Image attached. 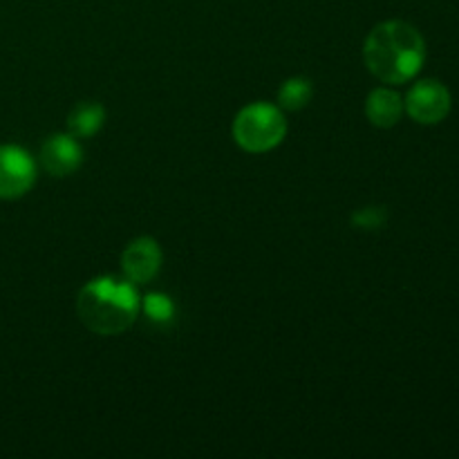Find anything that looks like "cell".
I'll return each instance as SVG.
<instances>
[{"label":"cell","mask_w":459,"mask_h":459,"mask_svg":"<svg viewBox=\"0 0 459 459\" xmlns=\"http://www.w3.org/2000/svg\"><path fill=\"white\" fill-rule=\"evenodd\" d=\"M385 218H388V215H385V211L381 209V206H366V209H361L354 215L352 222L361 229H379L384 227Z\"/></svg>","instance_id":"7c38bea8"},{"label":"cell","mask_w":459,"mask_h":459,"mask_svg":"<svg viewBox=\"0 0 459 459\" xmlns=\"http://www.w3.org/2000/svg\"><path fill=\"white\" fill-rule=\"evenodd\" d=\"M40 164L54 178H67L83 164V148L74 134H52L40 146Z\"/></svg>","instance_id":"52a82bcc"},{"label":"cell","mask_w":459,"mask_h":459,"mask_svg":"<svg viewBox=\"0 0 459 459\" xmlns=\"http://www.w3.org/2000/svg\"><path fill=\"white\" fill-rule=\"evenodd\" d=\"M36 184V161L16 143L0 146V200H18Z\"/></svg>","instance_id":"277c9868"},{"label":"cell","mask_w":459,"mask_h":459,"mask_svg":"<svg viewBox=\"0 0 459 459\" xmlns=\"http://www.w3.org/2000/svg\"><path fill=\"white\" fill-rule=\"evenodd\" d=\"M233 139L245 152H269L281 146L287 134V119L281 106L272 103H249L233 119Z\"/></svg>","instance_id":"3957f363"},{"label":"cell","mask_w":459,"mask_h":459,"mask_svg":"<svg viewBox=\"0 0 459 459\" xmlns=\"http://www.w3.org/2000/svg\"><path fill=\"white\" fill-rule=\"evenodd\" d=\"M403 115V101L394 90L377 88L368 94L366 117L377 128H393Z\"/></svg>","instance_id":"ba28073f"},{"label":"cell","mask_w":459,"mask_h":459,"mask_svg":"<svg viewBox=\"0 0 459 459\" xmlns=\"http://www.w3.org/2000/svg\"><path fill=\"white\" fill-rule=\"evenodd\" d=\"M139 309L155 325H170L175 321V303L170 300V296L160 294V291L143 296L142 307Z\"/></svg>","instance_id":"8fae6325"},{"label":"cell","mask_w":459,"mask_h":459,"mask_svg":"<svg viewBox=\"0 0 459 459\" xmlns=\"http://www.w3.org/2000/svg\"><path fill=\"white\" fill-rule=\"evenodd\" d=\"M142 299L133 282L101 276L83 285L76 299V314L99 336L124 334L137 321Z\"/></svg>","instance_id":"7a4b0ae2"},{"label":"cell","mask_w":459,"mask_h":459,"mask_svg":"<svg viewBox=\"0 0 459 459\" xmlns=\"http://www.w3.org/2000/svg\"><path fill=\"white\" fill-rule=\"evenodd\" d=\"M363 61L381 83H406L420 74L426 61L424 36L411 22H379L363 43Z\"/></svg>","instance_id":"6da1fadb"},{"label":"cell","mask_w":459,"mask_h":459,"mask_svg":"<svg viewBox=\"0 0 459 459\" xmlns=\"http://www.w3.org/2000/svg\"><path fill=\"white\" fill-rule=\"evenodd\" d=\"M106 124V108L94 101H81L67 115V130L76 139L94 137Z\"/></svg>","instance_id":"9c48e42d"},{"label":"cell","mask_w":459,"mask_h":459,"mask_svg":"<svg viewBox=\"0 0 459 459\" xmlns=\"http://www.w3.org/2000/svg\"><path fill=\"white\" fill-rule=\"evenodd\" d=\"M161 247L152 238H134L121 254V269L133 285H146L161 269Z\"/></svg>","instance_id":"8992f818"},{"label":"cell","mask_w":459,"mask_h":459,"mask_svg":"<svg viewBox=\"0 0 459 459\" xmlns=\"http://www.w3.org/2000/svg\"><path fill=\"white\" fill-rule=\"evenodd\" d=\"M312 81L305 76H291L278 90V106L287 112H299L312 101Z\"/></svg>","instance_id":"30bf717a"},{"label":"cell","mask_w":459,"mask_h":459,"mask_svg":"<svg viewBox=\"0 0 459 459\" xmlns=\"http://www.w3.org/2000/svg\"><path fill=\"white\" fill-rule=\"evenodd\" d=\"M451 92H448L446 85L435 79L417 81L408 90V97L403 101V108L411 115V119L424 126H435L446 119L448 112H451Z\"/></svg>","instance_id":"5b68a950"}]
</instances>
